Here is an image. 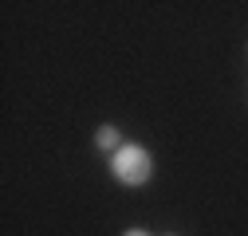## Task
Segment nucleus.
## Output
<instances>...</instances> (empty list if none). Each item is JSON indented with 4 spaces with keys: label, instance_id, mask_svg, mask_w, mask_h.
Returning a JSON list of instances; mask_svg holds the SVG:
<instances>
[{
    "label": "nucleus",
    "instance_id": "nucleus-1",
    "mask_svg": "<svg viewBox=\"0 0 248 236\" xmlns=\"http://www.w3.org/2000/svg\"><path fill=\"white\" fill-rule=\"evenodd\" d=\"M110 173L122 185H142V181H150L154 162H150V154L142 150V146H118L114 158H110Z\"/></svg>",
    "mask_w": 248,
    "mask_h": 236
},
{
    "label": "nucleus",
    "instance_id": "nucleus-2",
    "mask_svg": "<svg viewBox=\"0 0 248 236\" xmlns=\"http://www.w3.org/2000/svg\"><path fill=\"white\" fill-rule=\"evenodd\" d=\"M99 146H103V150H114V146H118V130L114 126H103L99 130Z\"/></svg>",
    "mask_w": 248,
    "mask_h": 236
},
{
    "label": "nucleus",
    "instance_id": "nucleus-3",
    "mask_svg": "<svg viewBox=\"0 0 248 236\" xmlns=\"http://www.w3.org/2000/svg\"><path fill=\"white\" fill-rule=\"evenodd\" d=\"M126 236H146V232H138V228H134V232H126Z\"/></svg>",
    "mask_w": 248,
    "mask_h": 236
}]
</instances>
